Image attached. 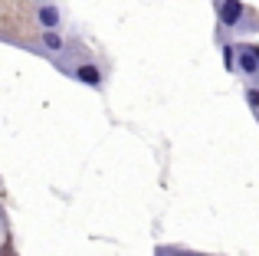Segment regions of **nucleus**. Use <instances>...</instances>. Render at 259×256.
<instances>
[{"mask_svg": "<svg viewBox=\"0 0 259 256\" xmlns=\"http://www.w3.org/2000/svg\"><path fill=\"white\" fill-rule=\"evenodd\" d=\"M236 72L246 79V86H259V46H236Z\"/></svg>", "mask_w": 259, "mask_h": 256, "instance_id": "f257e3e1", "label": "nucleus"}, {"mask_svg": "<svg viewBox=\"0 0 259 256\" xmlns=\"http://www.w3.org/2000/svg\"><path fill=\"white\" fill-rule=\"evenodd\" d=\"M249 17V7L243 0H220L217 4V20H220L223 30H240Z\"/></svg>", "mask_w": 259, "mask_h": 256, "instance_id": "f03ea898", "label": "nucleus"}, {"mask_svg": "<svg viewBox=\"0 0 259 256\" xmlns=\"http://www.w3.org/2000/svg\"><path fill=\"white\" fill-rule=\"evenodd\" d=\"M69 76H76V79H79L82 86H89V89H102V86H105V72H102L99 66L92 63V59H85V63H79L76 69L69 72Z\"/></svg>", "mask_w": 259, "mask_h": 256, "instance_id": "7ed1b4c3", "label": "nucleus"}, {"mask_svg": "<svg viewBox=\"0 0 259 256\" xmlns=\"http://www.w3.org/2000/svg\"><path fill=\"white\" fill-rule=\"evenodd\" d=\"M39 43H43V50L50 53V56L63 59L66 50H69V39H66L63 30H39Z\"/></svg>", "mask_w": 259, "mask_h": 256, "instance_id": "20e7f679", "label": "nucleus"}, {"mask_svg": "<svg viewBox=\"0 0 259 256\" xmlns=\"http://www.w3.org/2000/svg\"><path fill=\"white\" fill-rule=\"evenodd\" d=\"M36 23H39V30H59L63 26V10L53 0H43L36 7Z\"/></svg>", "mask_w": 259, "mask_h": 256, "instance_id": "39448f33", "label": "nucleus"}, {"mask_svg": "<svg viewBox=\"0 0 259 256\" xmlns=\"http://www.w3.org/2000/svg\"><path fill=\"white\" fill-rule=\"evenodd\" d=\"M243 99H246L249 112L259 118V86H246V89H243Z\"/></svg>", "mask_w": 259, "mask_h": 256, "instance_id": "423d86ee", "label": "nucleus"}, {"mask_svg": "<svg viewBox=\"0 0 259 256\" xmlns=\"http://www.w3.org/2000/svg\"><path fill=\"white\" fill-rule=\"evenodd\" d=\"M223 66H227V72H236V46H223Z\"/></svg>", "mask_w": 259, "mask_h": 256, "instance_id": "0eeeda50", "label": "nucleus"}, {"mask_svg": "<svg viewBox=\"0 0 259 256\" xmlns=\"http://www.w3.org/2000/svg\"><path fill=\"white\" fill-rule=\"evenodd\" d=\"M164 256H197V253L194 250H181V246H167Z\"/></svg>", "mask_w": 259, "mask_h": 256, "instance_id": "6e6552de", "label": "nucleus"}]
</instances>
